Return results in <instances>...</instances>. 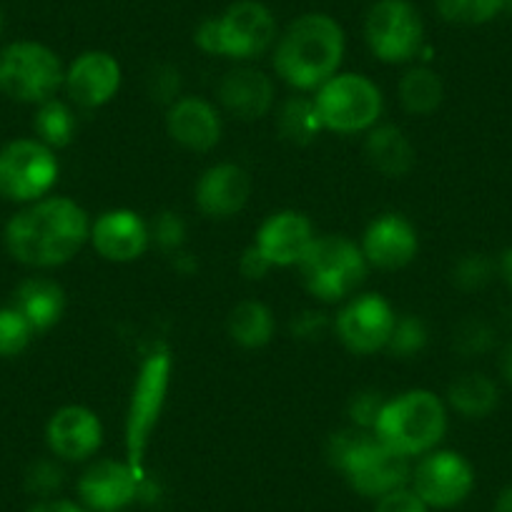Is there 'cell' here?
Masks as SVG:
<instances>
[{
    "instance_id": "1",
    "label": "cell",
    "mask_w": 512,
    "mask_h": 512,
    "mask_svg": "<svg viewBox=\"0 0 512 512\" xmlns=\"http://www.w3.org/2000/svg\"><path fill=\"white\" fill-rule=\"evenodd\" d=\"M91 239L88 214L71 199H43L13 216L6 226V246L26 267H61Z\"/></svg>"
},
{
    "instance_id": "2",
    "label": "cell",
    "mask_w": 512,
    "mask_h": 512,
    "mask_svg": "<svg viewBox=\"0 0 512 512\" xmlns=\"http://www.w3.org/2000/svg\"><path fill=\"white\" fill-rule=\"evenodd\" d=\"M344 56V33L334 18L307 13L287 28L274 51V68L289 86L312 91L337 73Z\"/></svg>"
},
{
    "instance_id": "3",
    "label": "cell",
    "mask_w": 512,
    "mask_h": 512,
    "mask_svg": "<svg viewBox=\"0 0 512 512\" xmlns=\"http://www.w3.org/2000/svg\"><path fill=\"white\" fill-rule=\"evenodd\" d=\"M329 462L347 475L349 485L367 497H384L405 487L410 462L384 445L372 430H344L329 440Z\"/></svg>"
},
{
    "instance_id": "4",
    "label": "cell",
    "mask_w": 512,
    "mask_h": 512,
    "mask_svg": "<svg viewBox=\"0 0 512 512\" xmlns=\"http://www.w3.org/2000/svg\"><path fill=\"white\" fill-rule=\"evenodd\" d=\"M447 412L437 395L412 390L384 402L374 425V435L400 455H425L445 437Z\"/></svg>"
},
{
    "instance_id": "5",
    "label": "cell",
    "mask_w": 512,
    "mask_h": 512,
    "mask_svg": "<svg viewBox=\"0 0 512 512\" xmlns=\"http://www.w3.org/2000/svg\"><path fill=\"white\" fill-rule=\"evenodd\" d=\"M304 284L314 297L339 302L367 277V259L354 241L344 236H317L299 262Z\"/></svg>"
},
{
    "instance_id": "6",
    "label": "cell",
    "mask_w": 512,
    "mask_h": 512,
    "mask_svg": "<svg viewBox=\"0 0 512 512\" xmlns=\"http://www.w3.org/2000/svg\"><path fill=\"white\" fill-rule=\"evenodd\" d=\"M63 78L61 58L43 43L18 41L0 53V91L13 101H51Z\"/></svg>"
},
{
    "instance_id": "7",
    "label": "cell",
    "mask_w": 512,
    "mask_h": 512,
    "mask_svg": "<svg viewBox=\"0 0 512 512\" xmlns=\"http://www.w3.org/2000/svg\"><path fill=\"white\" fill-rule=\"evenodd\" d=\"M314 106L327 131L357 134L377 123L382 113V93L369 78L359 73H342L317 88Z\"/></svg>"
},
{
    "instance_id": "8",
    "label": "cell",
    "mask_w": 512,
    "mask_h": 512,
    "mask_svg": "<svg viewBox=\"0 0 512 512\" xmlns=\"http://www.w3.org/2000/svg\"><path fill=\"white\" fill-rule=\"evenodd\" d=\"M171 379V357L166 349H156L141 364V372L136 377L134 397L128 407L126 420V447L128 465L134 467L136 475H141V462H144L146 447H149L154 427L159 422L161 410L166 405V392H169Z\"/></svg>"
},
{
    "instance_id": "9",
    "label": "cell",
    "mask_w": 512,
    "mask_h": 512,
    "mask_svg": "<svg viewBox=\"0 0 512 512\" xmlns=\"http://www.w3.org/2000/svg\"><path fill=\"white\" fill-rule=\"evenodd\" d=\"M367 43L384 63H407L422 51L425 26L410 0H377L364 23Z\"/></svg>"
},
{
    "instance_id": "10",
    "label": "cell",
    "mask_w": 512,
    "mask_h": 512,
    "mask_svg": "<svg viewBox=\"0 0 512 512\" xmlns=\"http://www.w3.org/2000/svg\"><path fill=\"white\" fill-rule=\"evenodd\" d=\"M58 179V161L43 141L18 139L0 149V196L38 201Z\"/></svg>"
},
{
    "instance_id": "11",
    "label": "cell",
    "mask_w": 512,
    "mask_h": 512,
    "mask_svg": "<svg viewBox=\"0 0 512 512\" xmlns=\"http://www.w3.org/2000/svg\"><path fill=\"white\" fill-rule=\"evenodd\" d=\"M412 490L422 497L427 507H455L465 500L475 485V472L470 462L450 450L430 452L412 472Z\"/></svg>"
},
{
    "instance_id": "12",
    "label": "cell",
    "mask_w": 512,
    "mask_h": 512,
    "mask_svg": "<svg viewBox=\"0 0 512 512\" xmlns=\"http://www.w3.org/2000/svg\"><path fill=\"white\" fill-rule=\"evenodd\" d=\"M219 43L221 56L256 58L262 56L277 38V23L272 11L256 0H239L221 18Z\"/></svg>"
},
{
    "instance_id": "13",
    "label": "cell",
    "mask_w": 512,
    "mask_h": 512,
    "mask_svg": "<svg viewBox=\"0 0 512 512\" xmlns=\"http://www.w3.org/2000/svg\"><path fill=\"white\" fill-rule=\"evenodd\" d=\"M395 312L379 294L354 299L337 317V334L354 354H374L387 347L395 329Z\"/></svg>"
},
{
    "instance_id": "14",
    "label": "cell",
    "mask_w": 512,
    "mask_h": 512,
    "mask_svg": "<svg viewBox=\"0 0 512 512\" xmlns=\"http://www.w3.org/2000/svg\"><path fill=\"white\" fill-rule=\"evenodd\" d=\"M420 249L417 231L405 216L384 214L369 224L362 239V254L367 264L377 269H402L412 262Z\"/></svg>"
},
{
    "instance_id": "15",
    "label": "cell",
    "mask_w": 512,
    "mask_h": 512,
    "mask_svg": "<svg viewBox=\"0 0 512 512\" xmlns=\"http://www.w3.org/2000/svg\"><path fill=\"white\" fill-rule=\"evenodd\" d=\"M317 239L312 231V221L299 211H279L269 216L256 234V249L262 251L272 267H292L302 262L309 244Z\"/></svg>"
},
{
    "instance_id": "16",
    "label": "cell",
    "mask_w": 512,
    "mask_h": 512,
    "mask_svg": "<svg viewBox=\"0 0 512 512\" xmlns=\"http://www.w3.org/2000/svg\"><path fill=\"white\" fill-rule=\"evenodd\" d=\"M91 241L108 262H134L149 246V226L136 211H106L91 226Z\"/></svg>"
},
{
    "instance_id": "17",
    "label": "cell",
    "mask_w": 512,
    "mask_h": 512,
    "mask_svg": "<svg viewBox=\"0 0 512 512\" xmlns=\"http://www.w3.org/2000/svg\"><path fill=\"white\" fill-rule=\"evenodd\" d=\"M63 83H66L68 96L78 106L98 108L116 96L118 86H121V66L108 53L88 51L73 61Z\"/></svg>"
},
{
    "instance_id": "18",
    "label": "cell",
    "mask_w": 512,
    "mask_h": 512,
    "mask_svg": "<svg viewBox=\"0 0 512 512\" xmlns=\"http://www.w3.org/2000/svg\"><path fill=\"white\" fill-rule=\"evenodd\" d=\"M141 475L131 465L116 460H103L88 467L86 475L78 482L83 502L93 510L116 512L139 495Z\"/></svg>"
},
{
    "instance_id": "19",
    "label": "cell",
    "mask_w": 512,
    "mask_h": 512,
    "mask_svg": "<svg viewBox=\"0 0 512 512\" xmlns=\"http://www.w3.org/2000/svg\"><path fill=\"white\" fill-rule=\"evenodd\" d=\"M251 194V179L241 166L219 164L204 171L196 184V204L211 219L239 214Z\"/></svg>"
},
{
    "instance_id": "20",
    "label": "cell",
    "mask_w": 512,
    "mask_h": 512,
    "mask_svg": "<svg viewBox=\"0 0 512 512\" xmlns=\"http://www.w3.org/2000/svg\"><path fill=\"white\" fill-rule=\"evenodd\" d=\"M48 445L63 460H86L101 447V422L86 407H63L48 422Z\"/></svg>"
},
{
    "instance_id": "21",
    "label": "cell",
    "mask_w": 512,
    "mask_h": 512,
    "mask_svg": "<svg viewBox=\"0 0 512 512\" xmlns=\"http://www.w3.org/2000/svg\"><path fill=\"white\" fill-rule=\"evenodd\" d=\"M169 136L191 151H209L221 139V118L211 103L201 98H179L166 116Z\"/></svg>"
},
{
    "instance_id": "22",
    "label": "cell",
    "mask_w": 512,
    "mask_h": 512,
    "mask_svg": "<svg viewBox=\"0 0 512 512\" xmlns=\"http://www.w3.org/2000/svg\"><path fill=\"white\" fill-rule=\"evenodd\" d=\"M219 98L229 113L241 121L267 116L274 103V83L256 68H236L219 83Z\"/></svg>"
},
{
    "instance_id": "23",
    "label": "cell",
    "mask_w": 512,
    "mask_h": 512,
    "mask_svg": "<svg viewBox=\"0 0 512 512\" xmlns=\"http://www.w3.org/2000/svg\"><path fill=\"white\" fill-rule=\"evenodd\" d=\"M13 309H18L26 317L33 332H46L61 319L63 309H66V297H63V289L56 282L36 277L18 287Z\"/></svg>"
},
{
    "instance_id": "24",
    "label": "cell",
    "mask_w": 512,
    "mask_h": 512,
    "mask_svg": "<svg viewBox=\"0 0 512 512\" xmlns=\"http://www.w3.org/2000/svg\"><path fill=\"white\" fill-rule=\"evenodd\" d=\"M364 154H367L369 164L379 174L390 176V179H400V176L410 174L412 166H415V149L397 126L372 128L367 136Z\"/></svg>"
},
{
    "instance_id": "25",
    "label": "cell",
    "mask_w": 512,
    "mask_h": 512,
    "mask_svg": "<svg viewBox=\"0 0 512 512\" xmlns=\"http://www.w3.org/2000/svg\"><path fill=\"white\" fill-rule=\"evenodd\" d=\"M450 405L460 412L462 417H470V420H480L487 417L500 402V392H497V384L492 379H487L485 374H462L455 382L450 384Z\"/></svg>"
},
{
    "instance_id": "26",
    "label": "cell",
    "mask_w": 512,
    "mask_h": 512,
    "mask_svg": "<svg viewBox=\"0 0 512 512\" xmlns=\"http://www.w3.org/2000/svg\"><path fill=\"white\" fill-rule=\"evenodd\" d=\"M229 334L246 349H259L272 342L274 317L262 302H241L229 317Z\"/></svg>"
},
{
    "instance_id": "27",
    "label": "cell",
    "mask_w": 512,
    "mask_h": 512,
    "mask_svg": "<svg viewBox=\"0 0 512 512\" xmlns=\"http://www.w3.org/2000/svg\"><path fill=\"white\" fill-rule=\"evenodd\" d=\"M400 101L415 116H430L442 103V81L432 68H412L400 81Z\"/></svg>"
},
{
    "instance_id": "28",
    "label": "cell",
    "mask_w": 512,
    "mask_h": 512,
    "mask_svg": "<svg viewBox=\"0 0 512 512\" xmlns=\"http://www.w3.org/2000/svg\"><path fill=\"white\" fill-rule=\"evenodd\" d=\"M279 131L287 141L292 144H309V141L317 139L319 131H324L322 121H319L317 106H314V98L294 96L279 111Z\"/></svg>"
},
{
    "instance_id": "29",
    "label": "cell",
    "mask_w": 512,
    "mask_h": 512,
    "mask_svg": "<svg viewBox=\"0 0 512 512\" xmlns=\"http://www.w3.org/2000/svg\"><path fill=\"white\" fill-rule=\"evenodd\" d=\"M33 126H36V134L41 136L48 149H63L76 136V118H73L71 108L61 101H53V98L41 103Z\"/></svg>"
},
{
    "instance_id": "30",
    "label": "cell",
    "mask_w": 512,
    "mask_h": 512,
    "mask_svg": "<svg viewBox=\"0 0 512 512\" xmlns=\"http://www.w3.org/2000/svg\"><path fill=\"white\" fill-rule=\"evenodd\" d=\"M445 21L457 26H480L505 8V0H435Z\"/></svg>"
},
{
    "instance_id": "31",
    "label": "cell",
    "mask_w": 512,
    "mask_h": 512,
    "mask_svg": "<svg viewBox=\"0 0 512 512\" xmlns=\"http://www.w3.org/2000/svg\"><path fill=\"white\" fill-rule=\"evenodd\" d=\"M33 327L18 309H0V357H16L28 347Z\"/></svg>"
},
{
    "instance_id": "32",
    "label": "cell",
    "mask_w": 512,
    "mask_h": 512,
    "mask_svg": "<svg viewBox=\"0 0 512 512\" xmlns=\"http://www.w3.org/2000/svg\"><path fill=\"white\" fill-rule=\"evenodd\" d=\"M427 344V327L422 319L417 317H400L392 329V337L387 342V347L392 354H400V357H412V354L422 352V347Z\"/></svg>"
},
{
    "instance_id": "33",
    "label": "cell",
    "mask_w": 512,
    "mask_h": 512,
    "mask_svg": "<svg viewBox=\"0 0 512 512\" xmlns=\"http://www.w3.org/2000/svg\"><path fill=\"white\" fill-rule=\"evenodd\" d=\"M492 264L482 254H470L460 259L455 267V282L462 289H480L490 282Z\"/></svg>"
},
{
    "instance_id": "34",
    "label": "cell",
    "mask_w": 512,
    "mask_h": 512,
    "mask_svg": "<svg viewBox=\"0 0 512 512\" xmlns=\"http://www.w3.org/2000/svg\"><path fill=\"white\" fill-rule=\"evenodd\" d=\"M382 407L384 400L379 392H359V395H354L352 402H349V417H352L354 425L362 427V430H374Z\"/></svg>"
},
{
    "instance_id": "35",
    "label": "cell",
    "mask_w": 512,
    "mask_h": 512,
    "mask_svg": "<svg viewBox=\"0 0 512 512\" xmlns=\"http://www.w3.org/2000/svg\"><path fill=\"white\" fill-rule=\"evenodd\" d=\"M154 236L159 241L161 249L166 251H179L186 239V224L179 214L174 211H164L154 224Z\"/></svg>"
},
{
    "instance_id": "36",
    "label": "cell",
    "mask_w": 512,
    "mask_h": 512,
    "mask_svg": "<svg viewBox=\"0 0 512 512\" xmlns=\"http://www.w3.org/2000/svg\"><path fill=\"white\" fill-rule=\"evenodd\" d=\"M374 512H427V505L415 490H392L384 497H379V505Z\"/></svg>"
},
{
    "instance_id": "37",
    "label": "cell",
    "mask_w": 512,
    "mask_h": 512,
    "mask_svg": "<svg viewBox=\"0 0 512 512\" xmlns=\"http://www.w3.org/2000/svg\"><path fill=\"white\" fill-rule=\"evenodd\" d=\"M58 485H61V470H58L53 462L41 460L31 467V472H28V487H31L33 492L48 495V492L56 490Z\"/></svg>"
},
{
    "instance_id": "38",
    "label": "cell",
    "mask_w": 512,
    "mask_h": 512,
    "mask_svg": "<svg viewBox=\"0 0 512 512\" xmlns=\"http://www.w3.org/2000/svg\"><path fill=\"white\" fill-rule=\"evenodd\" d=\"M457 344L465 352H482V349L490 347V329L482 322L462 324V329L457 332Z\"/></svg>"
},
{
    "instance_id": "39",
    "label": "cell",
    "mask_w": 512,
    "mask_h": 512,
    "mask_svg": "<svg viewBox=\"0 0 512 512\" xmlns=\"http://www.w3.org/2000/svg\"><path fill=\"white\" fill-rule=\"evenodd\" d=\"M272 269V264L267 262L262 256V251L256 249V246H251V249H246L244 259H241V272H244V277L249 279H262L264 274Z\"/></svg>"
},
{
    "instance_id": "40",
    "label": "cell",
    "mask_w": 512,
    "mask_h": 512,
    "mask_svg": "<svg viewBox=\"0 0 512 512\" xmlns=\"http://www.w3.org/2000/svg\"><path fill=\"white\" fill-rule=\"evenodd\" d=\"M196 43H199L201 51L214 53V56H221V43H219V23L216 18L211 21H204L196 31Z\"/></svg>"
},
{
    "instance_id": "41",
    "label": "cell",
    "mask_w": 512,
    "mask_h": 512,
    "mask_svg": "<svg viewBox=\"0 0 512 512\" xmlns=\"http://www.w3.org/2000/svg\"><path fill=\"white\" fill-rule=\"evenodd\" d=\"M176 91H179V73L171 71V68L159 71V76L154 78V86H151L154 98L159 96V101H171L176 96Z\"/></svg>"
},
{
    "instance_id": "42",
    "label": "cell",
    "mask_w": 512,
    "mask_h": 512,
    "mask_svg": "<svg viewBox=\"0 0 512 512\" xmlns=\"http://www.w3.org/2000/svg\"><path fill=\"white\" fill-rule=\"evenodd\" d=\"M31 512H83V510H81V507L73 505V502L53 500V502H41V505L33 507Z\"/></svg>"
},
{
    "instance_id": "43",
    "label": "cell",
    "mask_w": 512,
    "mask_h": 512,
    "mask_svg": "<svg viewBox=\"0 0 512 512\" xmlns=\"http://www.w3.org/2000/svg\"><path fill=\"white\" fill-rule=\"evenodd\" d=\"M495 512H512V485L505 487V490H502L500 495H497Z\"/></svg>"
},
{
    "instance_id": "44",
    "label": "cell",
    "mask_w": 512,
    "mask_h": 512,
    "mask_svg": "<svg viewBox=\"0 0 512 512\" xmlns=\"http://www.w3.org/2000/svg\"><path fill=\"white\" fill-rule=\"evenodd\" d=\"M500 269H502V277H505V282L510 284V289H512V249H507L505 254H502Z\"/></svg>"
},
{
    "instance_id": "45",
    "label": "cell",
    "mask_w": 512,
    "mask_h": 512,
    "mask_svg": "<svg viewBox=\"0 0 512 512\" xmlns=\"http://www.w3.org/2000/svg\"><path fill=\"white\" fill-rule=\"evenodd\" d=\"M502 374H505L507 382L512 384V344H510V347H507L505 357H502Z\"/></svg>"
},
{
    "instance_id": "46",
    "label": "cell",
    "mask_w": 512,
    "mask_h": 512,
    "mask_svg": "<svg viewBox=\"0 0 512 512\" xmlns=\"http://www.w3.org/2000/svg\"><path fill=\"white\" fill-rule=\"evenodd\" d=\"M505 8H510L512 11V0H505Z\"/></svg>"
},
{
    "instance_id": "47",
    "label": "cell",
    "mask_w": 512,
    "mask_h": 512,
    "mask_svg": "<svg viewBox=\"0 0 512 512\" xmlns=\"http://www.w3.org/2000/svg\"><path fill=\"white\" fill-rule=\"evenodd\" d=\"M0 31H3V16H0Z\"/></svg>"
}]
</instances>
